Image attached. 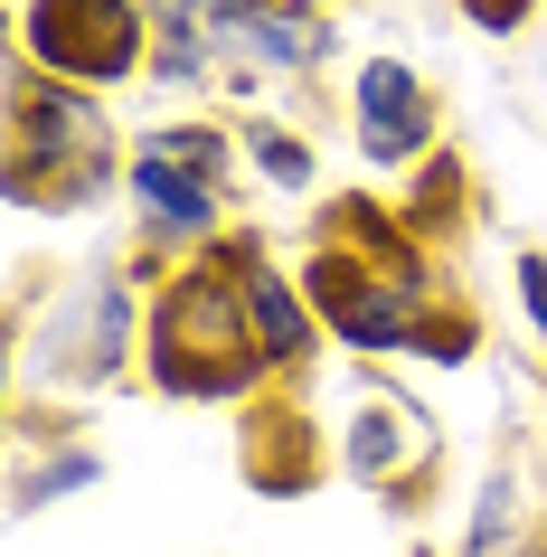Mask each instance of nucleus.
<instances>
[{
  "label": "nucleus",
  "mask_w": 547,
  "mask_h": 557,
  "mask_svg": "<svg viewBox=\"0 0 547 557\" xmlns=\"http://www.w3.org/2000/svg\"><path fill=\"white\" fill-rule=\"evenodd\" d=\"M208 76H217V48L208 38H189V29L151 38V86H208Z\"/></svg>",
  "instance_id": "nucleus-14"
},
{
  "label": "nucleus",
  "mask_w": 547,
  "mask_h": 557,
  "mask_svg": "<svg viewBox=\"0 0 547 557\" xmlns=\"http://www.w3.org/2000/svg\"><path fill=\"white\" fill-rule=\"evenodd\" d=\"M142 331H151V312L133 294V274L123 264H76L58 294H48V322L29 331V379L95 387L142 350Z\"/></svg>",
  "instance_id": "nucleus-5"
},
{
  "label": "nucleus",
  "mask_w": 547,
  "mask_h": 557,
  "mask_svg": "<svg viewBox=\"0 0 547 557\" xmlns=\"http://www.w3.org/2000/svg\"><path fill=\"white\" fill-rule=\"evenodd\" d=\"M434 463V425L415 397H387V387H369L359 397V416L340 425V472L349 482H369V492H397L406 472Z\"/></svg>",
  "instance_id": "nucleus-9"
},
{
  "label": "nucleus",
  "mask_w": 547,
  "mask_h": 557,
  "mask_svg": "<svg viewBox=\"0 0 547 557\" xmlns=\"http://www.w3.org/2000/svg\"><path fill=\"white\" fill-rule=\"evenodd\" d=\"M142 369L161 379V397H199V407H236V397H256V379H274L264 350H256L246 284H236V246L179 264L171 284L151 294Z\"/></svg>",
  "instance_id": "nucleus-1"
},
{
  "label": "nucleus",
  "mask_w": 547,
  "mask_h": 557,
  "mask_svg": "<svg viewBox=\"0 0 547 557\" xmlns=\"http://www.w3.org/2000/svg\"><path fill=\"white\" fill-rule=\"evenodd\" d=\"M151 10L142 0H29L20 10V48L38 76L58 86H123L151 66Z\"/></svg>",
  "instance_id": "nucleus-6"
},
{
  "label": "nucleus",
  "mask_w": 547,
  "mask_h": 557,
  "mask_svg": "<svg viewBox=\"0 0 547 557\" xmlns=\"http://www.w3.org/2000/svg\"><path fill=\"white\" fill-rule=\"evenodd\" d=\"M0 104H10V199L20 208H95L104 199L123 151H114V123L95 114V95L38 86V66L20 58Z\"/></svg>",
  "instance_id": "nucleus-3"
},
{
  "label": "nucleus",
  "mask_w": 547,
  "mask_h": 557,
  "mask_svg": "<svg viewBox=\"0 0 547 557\" xmlns=\"http://www.w3.org/2000/svg\"><path fill=\"white\" fill-rule=\"evenodd\" d=\"M227 171H236V143L217 123H142L123 151V189H133L142 236L151 246H208L227 218Z\"/></svg>",
  "instance_id": "nucleus-4"
},
{
  "label": "nucleus",
  "mask_w": 547,
  "mask_h": 557,
  "mask_svg": "<svg viewBox=\"0 0 547 557\" xmlns=\"http://www.w3.org/2000/svg\"><path fill=\"white\" fill-rule=\"evenodd\" d=\"M349 104H359V161H369V171L434 161V86L406 58H359Z\"/></svg>",
  "instance_id": "nucleus-8"
},
{
  "label": "nucleus",
  "mask_w": 547,
  "mask_h": 557,
  "mask_svg": "<svg viewBox=\"0 0 547 557\" xmlns=\"http://www.w3.org/2000/svg\"><path fill=\"white\" fill-rule=\"evenodd\" d=\"M293 10H302V20H312V10H321V0H293Z\"/></svg>",
  "instance_id": "nucleus-16"
},
{
  "label": "nucleus",
  "mask_w": 547,
  "mask_h": 557,
  "mask_svg": "<svg viewBox=\"0 0 547 557\" xmlns=\"http://www.w3.org/2000/svg\"><path fill=\"white\" fill-rule=\"evenodd\" d=\"M236 284H246V312H256V350H264V369L284 379V369H302V359L321 350V312H312V294L293 284L284 264L264 256V246H236Z\"/></svg>",
  "instance_id": "nucleus-10"
},
{
  "label": "nucleus",
  "mask_w": 547,
  "mask_h": 557,
  "mask_svg": "<svg viewBox=\"0 0 547 557\" xmlns=\"http://www.w3.org/2000/svg\"><path fill=\"white\" fill-rule=\"evenodd\" d=\"M302 294H312V312L331 331H340L349 350H377V359H472V322H444L425 294V274H415V256L406 246H387V256H349L340 236L331 246H312V264H302Z\"/></svg>",
  "instance_id": "nucleus-2"
},
{
  "label": "nucleus",
  "mask_w": 547,
  "mask_h": 557,
  "mask_svg": "<svg viewBox=\"0 0 547 557\" xmlns=\"http://www.w3.org/2000/svg\"><path fill=\"white\" fill-rule=\"evenodd\" d=\"M104 482V463H95L86 444H58L48 463H29L20 472V510H48V500H66V492H95Z\"/></svg>",
  "instance_id": "nucleus-12"
},
{
  "label": "nucleus",
  "mask_w": 547,
  "mask_h": 557,
  "mask_svg": "<svg viewBox=\"0 0 547 557\" xmlns=\"http://www.w3.org/2000/svg\"><path fill=\"white\" fill-rule=\"evenodd\" d=\"M472 557H538V539H529V482H519V463H490L482 500H472Z\"/></svg>",
  "instance_id": "nucleus-11"
},
{
  "label": "nucleus",
  "mask_w": 547,
  "mask_h": 557,
  "mask_svg": "<svg viewBox=\"0 0 547 557\" xmlns=\"http://www.w3.org/2000/svg\"><path fill=\"white\" fill-rule=\"evenodd\" d=\"M510 284H519V312H529V331H538V350H547V256L538 246L510 256Z\"/></svg>",
  "instance_id": "nucleus-15"
},
{
  "label": "nucleus",
  "mask_w": 547,
  "mask_h": 557,
  "mask_svg": "<svg viewBox=\"0 0 547 557\" xmlns=\"http://www.w3.org/2000/svg\"><path fill=\"white\" fill-rule=\"evenodd\" d=\"M246 161H256L274 189H312V143L284 133V123H246Z\"/></svg>",
  "instance_id": "nucleus-13"
},
{
  "label": "nucleus",
  "mask_w": 547,
  "mask_h": 557,
  "mask_svg": "<svg viewBox=\"0 0 547 557\" xmlns=\"http://www.w3.org/2000/svg\"><path fill=\"white\" fill-rule=\"evenodd\" d=\"M151 29H189L208 38L217 58H256V66H284V76H312L321 48H331V29L321 20H302L293 0H142Z\"/></svg>",
  "instance_id": "nucleus-7"
}]
</instances>
